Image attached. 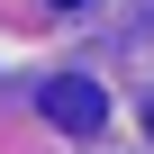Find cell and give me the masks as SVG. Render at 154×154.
<instances>
[{"label":"cell","instance_id":"obj_1","mask_svg":"<svg viewBox=\"0 0 154 154\" xmlns=\"http://www.w3.org/2000/svg\"><path fill=\"white\" fill-rule=\"evenodd\" d=\"M45 118L72 127V136H91V127L109 118V91L91 82V72H54V82H45Z\"/></svg>","mask_w":154,"mask_h":154},{"label":"cell","instance_id":"obj_3","mask_svg":"<svg viewBox=\"0 0 154 154\" xmlns=\"http://www.w3.org/2000/svg\"><path fill=\"white\" fill-rule=\"evenodd\" d=\"M145 127H154V109H145Z\"/></svg>","mask_w":154,"mask_h":154},{"label":"cell","instance_id":"obj_2","mask_svg":"<svg viewBox=\"0 0 154 154\" xmlns=\"http://www.w3.org/2000/svg\"><path fill=\"white\" fill-rule=\"evenodd\" d=\"M54 9H82V0H54Z\"/></svg>","mask_w":154,"mask_h":154}]
</instances>
